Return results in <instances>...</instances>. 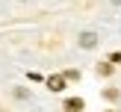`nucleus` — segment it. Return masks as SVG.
I'll return each instance as SVG.
<instances>
[{
  "instance_id": "obj_2",
  "label": "nucleus",
  "mask_w": 121,
  "mask_h": 112,
  "mask_svg": "<svg viewBox=\"0 0 121 112\" xmlns=\"http://www.w3.org/2000/svg\"><path fill=\"white\" fill-rule=\"evenodd\" d=\"M47 88L50 91H62L65 88V77H47Z\"/></svg>"
},
{
  "instance_id": "obj_1",
  "label": "nucleus",
  "mask_w": 121,
  "mask_h": 112,
  "mask_svg": "<svg viewBox=\"0 0 121 112\" xmlns=\"http://www.w3.org/2000/svg\"><path fill=\"white\" fill-rule=\"evenodd\" d=\"M80 47H86V50L98 47V35H95V33H83L80 35Z\"/></svg>"
},
{
  "instance_id": "obj_3",
  "label": "nucleus",
  "mask_w": 121,
  "mask_h": 112,
  "mask_svg": "<svg viewBox=\"0 0 121 112\" xmlns=\"http://www.w3.org/2000/svg\"><path fill=\"white\" fill-rule=\"evenodd\" d=\"M65 109H68V112H83V100H80V97L65 100Z\"/></svg>"
},
{
  "instance_id": "obj_4",
  "label": "nucleus",
  "mask_w": 121,
  "mask_h": 112,
  "mask_svg": "<svg viewBox=\"0 0 121 112\" xmlns=\"http://www.w3.org/2000/svg\"><path fill=\"white\" fill-rule=\"evenodd\" d=\"M62 77H65V80H80V74H77V71H65Z\"/></svg>"
}]
</instances>
